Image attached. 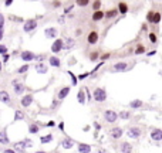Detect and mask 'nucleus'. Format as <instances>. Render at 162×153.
Returning a JSON list of instances; mask_svg holds the SVG:
<instances>
[{"instance_id":"obj_1","label":"nucleus","mask_w":162,"mask_h":153,"mask_svg":"<svg viewBox=\"0 0 162 153\" xmlns=\"http://www.w3.org/2000/svg\"><path fill=\"white\" fill-rule=\"evenodd\" d=\"M91 98H94V101H97V102H104L107 99V91L101 87H98L94 89V94Z\"/></svg>"},{"instance_id":"obj_2","label":"nucleus","mask_w":162,"mask_h":153,"mask_svg":"<svg viewBox=\"0 0 162 153\" xmlns=\"http://www.w3.org/2000/svg\"><path fill=\"white\" fill-rule=\"evenodd\" d=\"M33 142L30 139H24V140H20V142H16L14 143V149L13 150H20V152H24V149L27 147H32Z\"/></svg>"},{"instance_id":"obj_3","label":"nucleus","mask_w":162,"mask_h":153,"mask_svg":"<svg viewBox=\"0 0 162 153\" xmlns=\"http://www.w3.org/2000/svg\"><path fill=\"white\" fill-rule=\"evenodd\" d=\"M11 85H13V89H14V94H16V95H22V94L24 92V89H26L24 84L20 82L19 80H13L11 81Z\"/></svg>"},{"instance_id":"obj_4","label":"nucleus","mask_w":162,"mask_h":153,"mask_svg":"<svg viewBox=\"0 0 162 153\" xmlns=\"http://www.w3.org/2000/svg\"><path fill=\"white\" fill-rule=\"evenodd\" d=\"M36 27H37V20H34V19L26 20L24 24H23V28H24L26 33H30V31H33V30H36Z\"/></svg>"},{"instance_id":"obj_5","label":"nucleus","mask_w":162,"mask_h":153,"mask_svg":"<svg viewBox=\"0 0 162 153\" xmlns=\"http://www.w3.org/2000/svg\"><path fill=\"white\" fill-rule=\"evenodd\" d=\"M104 118H105L107 122L114 123V122L118 119V115H117V112H115V111H113V109H108V111H105V112H104Z\"/></svg>"},{"instance_id":"obj_6","label":"nucleus","mask_w":162,"mask_h":153,"mask_svg":"<svg viewBox=\"0 0 162 153\" xmlns=\"http://www.w3.org/2000/svg\"><path fill=\"white\" fill-rule=\"evenodd\" d=\"M127 135H128V137H131V139H138V137L142 135V130L139 128H137V126H132V128L128 129Z\"/></svg>"},{"instance_id":"obj_7","label":"nucleus","mask_w":162,"mask_h":153,"mask_svg":"<svg viewBox=\"0 0 162 153\" xmlns=\"http://www.w3.org/2000/svg\"><path fill=\"white\" fill-rule=\"evenodd\" d=\"M63 48H64V41L61 40V38H57V40L53 43V46H51V51L56 53V54L57 53H60Z\"/></svg>"},{"instance_id":"obj_8","label":"nucleus","mask_w":162,"mask_h":153,"mask_svg":"<svg viewBox=\"0 0 162 153\" xmlns=\"http://www.w3.org/2000/svg\"><path fill=\"white\" fill-rule=\"evenodd\" d=\"M127 68H128V63H125V61H121V63H117V64L113 65V71H117V73H122V71H127Z\"/></svg>"},{"instance_id":"obj_9","label":"nucleus","mask_w":162,"mask_h":153,"mask_svg":"<svg viewBox=\"0 0 162 153\" xmlns=\"http://www.w3.org/2000/svg\"><path fill=\"white\" fill-rule=\"evenodd\" d=\"M33 101H34V98H33L32 94H29V95H24V97L22 98V101H20V104L23 108H27V106H30L33 104Z\"/></svg>"},{"instance_id":"obj_10","label":"nucleus","mask_w":162,"mask_h":153,"mask_svg":"<svg viewBox=\"0 0 162 153\" xmlns=\"http://www.w3.org/2000/svg\"><path fill=\"white\" fill-rule=\"evenodd\" d=\"M34 68H36V71L39 74H41V75L47 74V71H49V67H47V64H44V63H37V64L34 65Z\"/></svg>"},{"instance_id":"obj_11","label":"nucleus","mask_w":162,"mask_h":153,"mask_svg":"<svg viewBox=\"0 0 162 153\" xmlns=\"http://www.w3.org/2000/svg\"><path fill=\"white\" fill-rule=\"evenodd\" d=\"M110 135H111L113 139H120V137L124 135V130H122L121 128H118V126H117V128H113L111 130H110Z\"/></svg>"},{"instance_id":"obj_12","label":"nucleus","mask_w":162,"mask_h":153,"mask_svg":"<svg viewBox=\"0 0 162 153\" xmlns=\"http://www.w3.org/2000/svg\"><path fill=\"white\" fill-rule=\"evenodd\" d=\"M20 58H22L23 61H26V63L33 61V60H34V53H32V51H23V53L20 54Z\"/></svg>"},{"instance_id":"obj_13","label":"nucleus","mask_w":162,"mask_h":153,"mask_svg":"<svg viewBox=\"0 0 162 153\" xmlns=\"http://www.w3.org/2000/svg\"><path fill=\"white\" fill-rule=\"evenodd\" d=\"M70 94V87H63V88L58 91V95H57V99L63 101L64 98H67V95Z\"/></svg>"},{"instance_id":"obj_14","label":"nucleus","mask_w":162,"mask_h":153,"mask_svg":"<svg viewBox=\"0 0 162 153\" xmlns=\"http://www.w3.org/2000/svg\"><path fill=\"white\" fill-rule=\"evenodd\" d=\"M87 41H88V44H91V46H92V44H97L98 43V33L92 30V31L88 34V37H87Z\"/></svg>"},{"instance_id":"obj_15","label":"nucleus","mask_w":162,"mask_h":153,"mask_svg":"<svg viewBox=\"0 0 162 153\" xmlns=\"http://www.w3.org/2000/svg\"><path fill=\"white\" fill-rule=\"evenodd\" d=\"M151 139L155 140V142L162 140V130H161V129H154V130L151 132Z\"/></svg>"},{"instance_id":"obj_16","label":"nucleus","mask_w":162,"mask_h":153,"mask_svg":"<svg viewBox=\"0 0 162 153\" xmlns=\"http://www.w3.org/2000/svg\"><path fill=\"white\" fill-rule=\"evenodd\" d=\"M0 102H3V104H10L11 102V98H10L7 91H0Z\"/></svg>"},{"instance_id":"obj_17","label":"nucleus","mask_w":162,"mask_h":153,"mask_svg":"<svg viewBox=\"0 0 162 153\" xmlns=\"http://www.w3.org/2000/svg\"><path fill=\"white\" fill-rule=\"evenodd\" d=\"M0 143H1V145H9V143H10V139H9V136H7L6 129H3V130L0 132Z\"/></svg>"},{"instance_id":"obj_18","label":"nucleus","mask_w":162,"mask_h":153,"mask_svg":"<svg viewBox=\"0 0 162 153\" xmlns=\"http://www.w3.org/2000/svg\"><path fill=\"white\" fill-rule=\"evenodd\" d=\"M49 64L51 67H56V68H60V65H61V61H60V58L56 56H51L49 58Z\"/></svg>"},{"instance_id":"obj_19","label":"nucleus","mask_w":162,"mask_h":153,"mask_svg":"<svg viewBox=\"0 0 162 153\" xmlns=\"http://www.w3.org/2000/svg\"><path fill=\"white\" fill-rule=\"evenodd\" d=\"M73 146H74V140L71 137H65L64 140L61 142V147L63 149H71Z\"/></svg>"},{"instance_id":"obj_20","label":"nucleus","mask_w":162,"mask_h":153,"mask_svg":"<svg viewBox=\"0 0 162 153\" xmlns=\"http://www.w3.org/2000/svg\"><path fill=\"white\" fill-rule=\"evenodd\" d=\"M44 36L47 37V38H54L57 36V30L54 27H50V28H46L44 30Z\"/></svg>"},{"instance_id":"obj_21","label":"nucleus","mask_w":162,"mask_h":153,"mask_svg":"<svg viewBox=\"0 0 162 153\" xmlns=\"http://www.w3.org/2000/svg\"><path fill=\"white\" fill-rule=\"evenodd\" d=\"M121 152L122 153H132V145L128 142H122L121 143Z\"/></svg>"},{"instance_id":"obj_22","label":"nucleus","mask_w":162,"mask_h":153,"mask_svg":"<svg viewBox=\"0 0 162 153\" xmlns=\"http://www.w3.org/2000/svg\"><path fill=\"white\" fill-rule=\"evenodd\" d=\"M117 11H120L121 14H127V13H128V4L124 3V1H120V3H118V10H117Z\"/></svg>"},{"instance_id":"obj_23","label":"nucleus","mask_w":162,"mask_h":153,"mask_svg":"<svg viewBox=\"0 0 162 153\" xmlns=\"http://www.w3.org/2000/svg\"><path fill=\"white\" fill-rule=\"evenodd\" d=\"M78 152L80 153H90L91 152V146L87 143H78Z\"/></svg>"},{"instance_id":"obj_24","label":"nucleus","mask_w":162,"mask_h":153,"mask_svg":"<svg viewBox=\"0 0 162 153\" xmlns=\"http://www.w3.org/2000/svg\"><path fill=\"white\" fill-rule=\"evenodd\" d=\"M77 101H78V104H81V105H84L87 102V99H85V92H84L82 89H80L78 94H77Z\"/></svg>"},{"instance_id":"obj_25","label":"nucleus","mask_w":162,"mask_h":153,"mask_svg":"<svg viewBox=\"0 0 162 153\" xmlns=\"http://www.w3.org/2000/svg\"><path fill=\"white\" fill-rule=\"evenodd\" d=\"M3 34H4V17L0 13V41L3 40Z\"/></svg>"},{"instance_id":"obj_26","label":"nucleus","mask_w":162,"mask_h":153,"mask_svg":"<svg viewBox=\"0 0 162 153\" xmlns=\"http://www.w3.org/2000/svg\"><path fill=\"white\" fill-rule=\"evenodd\" d=\"M141 106H142V101H139V99H134L130 102V108L132 109H139Z\"/></svg>"},{"instance_id":"obj_27","label":"nucleus","mask_w":162,"mask_h":153,"mask_svg":"<svg viewBox=\"0 0 162 153\" xmlns=\"http://www.w3.org/2000/svg\"><path fill=\"white\" fill-rule=\"evenodd\" d=\"M101 19H104V11H101V10L94 11V14H92V20H94V21H100Z\"/></svg>"},{"instance_id":"obj_28","label":"nucleus","mask_w":162,"mask_h":153,"mask_svg":"<svg viewBox=\"0 0 162 153\" xmlns=\"http://www.w3.org/2000/svg\"><path fill=\"white\" fill-rule=\"evenodd\" d=\"M51 140H53V135H51V133H49V135H44V136L40 137L41 143H50Z\"/></svg>"},{"instance_id":"obj_29","label":"nucleus","mask_w":162,"mask_h":153,"mask_svg":"<svg viewBox=\"0 0 162 153\" xmlns=\"http://www.w3.org/2000/svg\"><path fill=\"white\" fill-rule=\"evenodd\" d=\"M29 132H30V133H37V132H40V126H39L37 123H32V125L29 126Z\"/></svg>"},{"instance_id":"obj_30","label":"nucleus","mask_w":162,"mask_h":153,"mask_svg":"<svg viewBox=\"0 0 162 153\" xmlns=\"http://www.w3.org/2000/svg\"><path fill=\"white\" fill-rule=\"evenodd\" d=\"M23 119H24V113L22 112L20 109H17L14 112V121H23Z\"/></svg>"},{"instance_id":"obj_31","label":"nucleus","mask_w":162,"mask_h":153,"mask_svg":"<svg viewBox=\"0 0 162 153\" xmlns=\"http://www.w3.org/2000/svg\"><path fill=\"white\" fill-rule=\"evenodd\" d=\"M117 9H113V10H110V11H107V13H104V17H107V19H111V17H115L117 16Z\"/></svg>"},{"instance_id":"obj_32","label":"nucleus","mask_w":162,"mask_h":153,"mask_svg":"<svg viewBox=\"0 0 162 153\" xmlns=\"http://www.w3.org/2000/svg\"><path fill=\"white\" fill-rule=\"evenodd\" d=\"M152 23H154V24H159V23H161V13L155 11V13H154V19H152Z\"/></svg>"},{"instance_id":"obj_33","label":"nucleus","mask_w":162,"mask_h":153,"mask_svg":"<svg viewBox=\"0 0 162 153\" xmlns=\"http://www.w3.org/2000/svg\"><path fill=\"white\" fill-rule=\"evenodd\" d=\"M29 68H30V65L24 64V65H22V67L17 70V73H19V74H24V73H27V71H29Z\"/></svg>"},{"instance_id":"obj_34","label":"nucleus","mask_w":162,"mask_h":153,"mask_svg":"<svg viewBox=\"0 0 162 153\" xmlns=\"http://www.w3.org/2000/svg\"><path fill=\"white\" fill-rule=\"evenodd\" d=\"M74 44H75V43H74L73 38H68V40H67V44H64V48H73Z\"/></svg>"},{"instance_id":"obj_35","label":"nucleus","mask_w":162,"mask_h":153,"mask_svg":"<svg viewBox=\"0 0 162 153\" xmlns=\"http://www.w3.org/2000/svg\"><path fill=\"white\" fill-rule=\"evenodd\" d=\"M144 51H145V47L139 44V46H137V48H135V54H138V56L139 54H144Z\"/></svg>"},{"instance_id":"obj_36","label":"nucleus","mask_w":162,"mask_h":153,"mask_svg":"<svg viewBox=\"0 0 162 153\" xmlns=\"http://www.w3.org/2000/svg\"><path fill=\"white\" fill-rule=\"evenodd\" d=\"M118 116H120L121 119H128V118H130L131 115H130V112H127V111H122V112L120 113Z\"/></svg>"},{"instance_id":"obj_37","label":"nucleus","mask_w":162,"mask_h":153,"mask_svg":"<svg viewBox=\"0 0 162 153\" xmlns=\"http://www.w3.org/2000/svg\"><path fill=\"white\" fill-rule=\"evenodd\" d=\"M100 7H101V1H100V0H97V1L92 3V9H94V11H98Z\"/></svg>"},{"instance_id":"obj_38","label":"nucleus","mask_w":162,"mask_h":153,"mask_svg":"<svg viewBox=\"0 0 162 153\" xmlns=\"http://www.w3.org/2000/svg\"><path fill=\"white\" fill-rule=\"evenodd\" d=\"M148 37H149L151 43H154V44L158 41V38H156V34H155V33H149V36H148Z\"/></svg>"},{"instance_id":"obj_39","label":"nucleus","mask_w":162,"mask_h":153,"mask_svg":"<svg viewBox=\"0 0 162 153\" xmlns=\"http://www.w3.org/2000/svg\"><path fill=\"white\" fill-rule=\"evenodd\" d=\"M0 54H1V56L7 54V47H6L4 44H0Z\"/></svg>"},{"instance_id":"obj_40","label":"nucleus","mask_w":162,"mask_h":153,"mask_svg":"<svg viewBox=\"0 0 162 153\" xmlns=\"http://www.w3.org/2000/svg\"><path fill=\"white\" fill-rule=\"evenodd\" d=\"M68 75L71 77V81H73V85H77V82H78V80H77V77L74 75L71 71H68Z\"/></svg>"},{"instance_id":"obj_41","label":"nucleus","mask_w":162,"mask_h":153,"mask_svg":"<svg viewBox=\"0 0 162 153\" xmlns=\"http://www.w3.org/2000/svg\"><path fill=\"white\" fill-rule=\"evenodd\" d=\"M98 57H100V54H98V51H94V53H91V56H90V60L91 61H95Z\"/></svg>"},{"instance_id":"obj_42","label":"nucleus","mask_w":162,"mask_h":153,"mask_svg":"<svg viewBox=\"0 0 162 153\" xmlns=\"http://www.w3.org/2000/svg\"><path fill=\"white\" fill-rule=\"evenodd\" d=\"M154 13H155V11H148V14H146V20H148L149 23H152V19H154Z\"/></svg>"},{"instance_id":"obj_43","label":"nucleus","mask_w":162,"mask_h":153,"mask_svg":"<svg viewBox=\"0 0 162 153\" xmlns=\"http://www.w3.org/2000/svg\"><path fill=\"white\" fill-rule=\"evenodd\" d=\"M103 65H104V63H103V61H101V63H98L97 67H95V68H94V70H92V71L90 73V75H91V74H94V73H97V71L100 70V68H101V67H103Z\"/></svg>"},{"instance_id":"obj_44","label":"nucleus","mask_w":162,"mask_h":153,"mask_svg":"<svg viewBox=\"0 0 162 153\" xmlns=\"http://www.w3.org/2000/svg\"><path fill=\"white\" fill-rule=\"evenodd\" d=\"M88 0H78V1H77V4H78V6H88Z\"/></svg>"},{"instance_id":"obj_45","label":"nucleus","mask_w":162,"mask_h":153,"mask_svg":"<svg viewBox=\"0 0 162 153\" xmlns=\"http://www.w3.org/2000/svg\"><path fill=\"white\" fill-rule=\"evenodd\" d=\"M44 58H46V56H43V54H40V56H34V60H36V61H39V63H41Z\"/></svg>"},{"instance_id":"obj_46","label":"nucleus","mask_w":162,"mask_h":153,"mask_svg":"<svg viewBox=\"0 0 162 153\" xmlns=\"http://www.w3.org/2000/svg\"><path fill=\"white\" fill-rule=\"evenodd\" d=\"M90 75V73H84V74H81V75H78V78H77V80H85V78H87V77H88Z\"/></svg>"},{"instance_id":"obj_47","label":"nucleus","mask_w":162,"mask_h":153,"mask_svg":"<svg viewBox=\"0 0 162 153\" xmlns=\"http://www.w3.org/2000/svg\"><path fill=\"white\" fill-rule=\"evenodd\" d=\"M9 58H10V56H9V54H4V56H3V63H1V64H6L9 61Z\"/></svg>"},{"instance_id":"obj_48","label":"nucleus","mask_w":162,"mask_h":153,"mask_svg":"<svg viewBox=\"0 0 162 153\" xmlns=\"http://www.w3.org/2000/svg\"><path fill=\"white\" fill-rule=\"evenodd\" d=\"M58 129H60L61 132H64V122H60V123H58Z\"/></svg>"},{"instance_id":"obj_49","label":"nucleus","mask_w":162,"mask_h":153,"mask_svg":"<svg viewBox=\"0 0 162 153\" xmlns=\"http://www.w3.org/2000/svg\"><path fill=\"white\" fill-rule=\"evenodd\" d=\"M108 58H110V54H103V56H101V60H103V63H104L105 60H108Z\"/></svg>"},{"instance_id":"obj_50","label":"nucleus","mask_w":162,"mask_h":153,"mask_svg":"<svg viewBox=\"0 0 162 153\" xmlns=\"http://www.w3.org/2000/svg\"><path fill=\"white\" fill-rule=\"evenodd\" d=\"M73 7H74V6H73V4H71V6H68V7H65V10H64V11H65V13H70V11L73 10Z\"/></svg>"},{"instance_id":"obj_51","label":"nucleus","mask_w":162,"mask_h":153,"mask_svg":"<svg viewBox=\"0 0 162 153\" xmlns=\"http://www.w3.org/2000/svg\"><path fill=\"white\" fill-rule=\"evenodd\" d=\"M3 153H17V152L13 150V149H6V150H3Z\"/></svg>"},{"instance_id":"obj_52","label":"nucleus","mask_w":162,"mask_h":153,"mask_svg":"<svg viewBox=\"0 0 162 153\" xmlns=\"http://www.w3.org/2000/svg\"><path fill=\"white\" fill-rule=\"evenodd\" d=\"M4 4H6V6H11L13 1H11V0H7V1H4Z\"/></svg>"},{"instance_id":"obj_53","label":"nucleus","mask_w":162,"mask_h":153,"mask_svg":"<svg viewBox=\"0 0 162 153\" xmlns=\"http://www.w3.org/2000/svg\"><path fill=\"white\" fill-rule=\"evenodd\" d=\"M53 6H54V7H58V6H61V3H60V1H54Z\"/></svg>"},{"instance_id":"obj_54","label":"nucleus","mask_w":162,"mask_h":153,"mask_svg":"<svg viewBox=\"0 0 162 153\" xmlns=\"http://www.w3.org/2000/svg\"><path fill=\"white\" fill-rule=\"evenodd\" d=\"M146 54H148L149 57H151V56H155V54H156V51L154 50V51H149V53H146Z\"/></svg>"},{"instance_id":"obj_55","label":"nucleus","mask_w":162,"mask_h":153,"mask_svg":"<svg viewBox=\"0 0 162 153\" xmlns=\"http://www.w3.org/2000/svg\"><path fill=\"white\" fill-rule=\"evenodd\" d=\"M54 125H56V123H54L53 121H50L49 123H47V126H50V128H51V126H54Z\"/></svg>"},{"instance_id":"obj_56","label":"nucleus","mask_w":162,"mask_h":153,"mask_svg":"<svg viewBox=\"0 0 162 153\" xmlns=\"http://www.w3.org/2000/svg\"><path fill=\"white\" fill-rule=\"evenodd\" d=\"M97 153H107V150H105V149H98Z\"/></svg>"},{"instance_id":"obj_57","label":"nucleus","mask_w":162,"mask_h":153,"mask_svg":"<svg viewBox=\"0 0 162 153\" xmlns=\"http://www.w3.org/2000/svg\"><path fill=\"white\" fill-rule=\"evenodd\" d=\"M58 23H64V17H60L58 19Z\"/></svg>"},{"instance_id":"obj_58","label":"nucleus","mask_w":162,"mask_h":153,"mask_svg":"<svg viewBox=\"0 0 162 153\" xmlns=\"http://www.w3.org/2000/svg\"><path fill=\"white\" fill-rule=\"evenodd\" d=\"M1 68H3V64H1V61H0V71H1Z\"/></svg>"},{"instance_id":"obj_59","label":"nucleus","mask_w":162,"mask_h":153,"mask_svg":"<svg viewBox=\"0 0 162 153\" xmlns=\"http://www.w3.org/2000/svg\"><path fill=\"white\" fill-rule=\"evenodd\" d=\"M36 153H46V152H43V150H37Z\"/></svg>"}]
</instances>
